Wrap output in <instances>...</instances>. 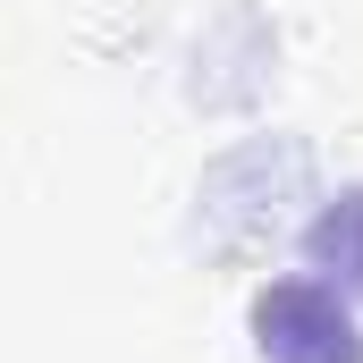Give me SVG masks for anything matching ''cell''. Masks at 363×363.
<instances>
[{"label": "cell", "instance_id": "obj_1", "mask_svg": "<svg viewBox=\"0 0 363 363\" xmlns=\"http://www.w3.org/2000/svg\"><path fill=\"white\" fill-rule=\"evenodd\" d=\"M245 330L262 363H363L355 296H338L330 279H262L245 304Z\"/></svg>", "mask_w": 363, "mask_h": 363}, {"label": "cell", "instance_id": "obj_2", "mask_svg": "<svg viewBox=\"0 0 363 363\" xmlns=\"http://www.w3.org/2000/svg\"><path fill=\"white\" fill-rule=\"evenodd\" d=\"M296 254H304V271H313V279H330L338 296H355V304H363V178L338 186V194H321V211L304 220Z\"/></svg>", "mask_w": 363, "mask_h": 363}]
</instances>
